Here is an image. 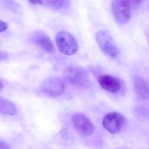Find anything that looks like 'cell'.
<instances>
[{"instance_id":"cell-3","label":"cell","mask_w":149,"mask_h":149,"mask_svg":"<svg viewBox=\"0 0 149 149\" xmlns=\"http://www.w3.org/2000/svg\"><path fill=\"white\" fill-rule=\"evenodd\" d=\"M56 45L61 53L65 55H73L78 50V45L75 38L70 33L61 31L57 34Z\"/></svg>"},{"instance_id":"cell-13","label":"cell","mask_w":149,"mask_h":149,"mask_svg":"<svg viewBox=\"0 0 149 149\" xmlns=\"http://www.w3.org/2000/svg\"><path fill=\"white\" fill-rule=\"evenodd\" d=\"M135 112H136L137 115H139V116H143V117H146L148 115V111H147V109H146L143 107H141V106L137 107L135 109Z\"/></svg>"},{"instance_id":"cell-7","label":"cell","mask_w":149,"mask_h":149,"mask_svg":"<svg viewBox=\"0 0 149 149\" xmlns=\"http://www.w3.org/2000/svg\"><path fill=\"white\" fill-rule=\"evenodd\" d=\"M41 90L51 97L61 96L64 92V83L61 79L51 77L45 79L41 84Z\"/></svg>"},{"instance_id":"cell-11","label":"cell","mask_w":149,"mask_h":149,"mask_svg":"<svg viewBox=\"0 0 149 149\" xmlns=\"http://www.w3.org/2000/svg\"><path fill=\"white\" fill-rule=\"evenodd\" d=\"M0 113L14 116L16 113L15 106L7 99L0 97Z\"/></svg>"},{"instance_id":"cell-20","label":"cell","mask_w":149,"mask_h":149,"mask_svg":"<svg viewBox=\"0 0 149 149\" xmlns=\"http://www.w3.org/2000/svg\"><path fill=\"white\" fill-rule=\"evenodd\" d=\"M4 84H3V83L1 82V80H0V91H1V90L4 89Z\"/></svg>"},{"instance_id":"cell-1","label":"cell","mask_w":149,"mask_h":149,"mask_svg":"<svg viewBox=\"0 0 149 149\" xmlns=\"http://www.w3.org/2000/svg\"><path fill=\"white\" fill-rule=\"evenodd\" d=\"M64 76L68 83L76 87H88L90 75L87 70L79 66H69L64 70Z\"/></svg>"},{"instance_id":"cell-5","label":"cell","mask_w":149,"mask_h":149,"mask_svg":"<svg viewBox=\"0 0 149 149\" xmlns=\"http://www.w3.org/2000/svg\"><path fill=\"white\" fill-rule=\"evenodd\" d=\"M125 122V117L124 115L119 112H111L105 115L102 125L105 130L114 135L120 132Z\"/></svg>"},{"instance_id":"cell-6","label":"cell","mask_w":149,"mask_h":149,"mask_svg":"<svg viewBox=\"0 0 149 149\" xmlns=\"http://www.w3.org/2000/svg\"><path fill=\"white\" fill-rule=\"evenodd\" d=\"M73 127L79 134L84 137H89L94 132V126L87 116L83 113H77L71 117Z\"/></svg>"},{"instance_id":"cell-8","label":"cell","mask_w":149,"mask_h":149,"mask_svg":"<svg viewBox=\"0 0 149 149\" xmlns=\"http://www.w3.org/2000/svg\"><path fill=\"white\" fill-rule=\"evenodd\" d=\"M97 82L102 89L111 93L116 94L122 89V84L120 80L116 77L109 74H103L99 76Z\"/></svg>"},{"instance_id":"cell-4","label":"cell","mask_w":149,"mask_h":149,"mask_svg":"<svg viewBox=\"0 0 149 149\" xmlns=\"http://www.w3.org/2000/svg\"><path fill=\"white\" fill-rule=\"evenodd\" d=\"M111 8L115 20L119 24H125L130 20L132 13L128 0H112Z\"/></svg>"},{"instance_id":"cell-14","label":"cell","mask_w":149,"mask_h":149,"mask_svg":"<svg viewBox=\"0 0 149 149\" xmlns=\"http://www.w3.org/2000/svg\"><path fill=\"white\" fill-rule=\"evenodd\" d=\"M128 1L130 4L131 7H132L135 10H137L141 7V5L144 2L145 0H128Z\"/></svg>"},{"instance_id":"cell-9","label":"cell","mask_w":149,"mask_h":149,"mask_svg":"<svg viewBox=\"0 0 149 149\" xmlns=\"http://www.w3.org/2000/svg\"><path fill=\"white\" fill-rule=\"evenodd\" d=\"M32 41L35 45L40 47L48 53H54L55 47L47 35L42 31H36L33 35Z\"/></svg>"},{"instance_id":"cell-18","label":"cell","mask_w":149,"mask_h":149,"mask_svg":"<svg viewBox=\"0 0 149 149\" xmlns=\"http://www.w3.org/2000/svg\"><path fill=\"white\" fill-rule=\"evenodd\" d=\"M0 149H10L8 143L3 141H0Z\"/></svg>"},{"instance_id":"cell-12","label":"cell","mask_w":149,"mask_h":149,"mask_svg":"<svg viewBox=\"0 0 149 149\" xmlns=\"http://www.w3.org/2000/svg\"><path fill=\"white\" fill-rule=\"evenodd\" d=\"M46 4L51 8L56 10H62L69 7V0H44Z\"/></svg>"},{"instance_id":"cell-17","label":"cell","mask_w":149,"mask_h":149,"mask_svg":"<svg viewBox=\"0 0 149 149\" xmlns=\"http://www.w3.org/2000/svg\"><path fill=\"white\" fill-rule=\"evenodd\" d=\"M9 58V55L5 52H1L0 51V61L7 60Z\"/></svg>"},{"instance_id":"cell-19","label":"cell","mask_w":149,"mask_h":149,"mask_svg":"<svg viewBox=\"0 0 149 149\" xmlns=\"http://www.w3.org/2000/svg\"><path fill=\"white\" fill-rule=\"evenodd\" d=\"M29 1L33 4H42L44 2V0H29Z\"/></svg>"},{"instance_id":"cell-2","label":"cell","mask_w":149,"mask_h":149,"mask_svg":"<svg viewBox=\"0 0 149 149\" xmlns=\"http://www.w3.org/2000/svg\"><path fill=\"white\" fill-rule=\"evenodd\" d=\"M96 42L103 53L111 58H116L119 55V50L116 47L113 38L106 29H102L97 32Z\"/></svg>"},{"instance_id":"cell-16","label":"cell","mask_w":149,"mask_h":149,"mask_svg":"<svg viewBox=\"0 0 149 149\" xmlns=\"http://www.w3.org/2000/svg\"><path fill=\"white\" fill-rule=\"evenodd\" d=\"M7 29H8V24L2 20H0V32L5 31Z\"/></svg>"},{"instance_id":"cell-10","label":"cell","mask_w":149,"mask_h":149,"mask_svg":"<svg viewBox=\"0 0 149 149\" xmlns=\"http://www.w3.org/2000/svg\"><path fill=\"white\" fill-rule=\"evenodd\" d=\"M135 91L138 97L143 100L149 98V88L146 81L141 77H135L134 79Z\"/></svg>"},{"instance_id":"cell-15","label":"cell","mask_w":149,"mask_h":149,"mask_svg":"<svg viewBox=\"0 0 149 149\" xmlns=\"http://www.w3.org/2000/svg\"><path fill=\"white\" fill-rule=\"evenodd\" d=\"M4 4H6V6H7L8 8L12 9V10H13V9L15 8H17V4H16L15 1H12V0H5V1H4Z\"/></svg>"}]
</instances>
